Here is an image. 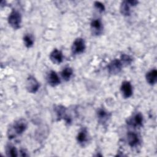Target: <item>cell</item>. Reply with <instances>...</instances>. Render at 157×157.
Masks as SVG:
<instances>
[{"instance_id":"cell-1","label":"cell","mask_w":157,"mask_h":157,"mask_svg":"<svg viewBox=\"0 0 157 157\" xmlns=\"http://www.w3.org/2000/svg\"><path fill=\"white\" fill-rule=\"evenodd\" d=\"M8 22L13 29H17L20 28L21 23V17L20 13L18 11L13 10L9 16Z\"/></svg>"},{"instance_id":"cell-2","label":"cell","mask_w":157,"mask_h":157,"mask_svg":"<svg viewBox=\"0 0 157 157\" xmlns=\"http://www.w3.org/2000/svg\"><path fill=\"white\" fill-rule=\"evenodd\" d=\"M12 128H13L12 131L13 132L12 135V137H14L15 134L17 135H20L24 131H25V130L27 128V122L24 119L18 120L14 123Z\"/></svg>"},{"instance_id":"cell-3","label":"cell","mask_w":157,"mask_h":157,"mask_svg":"<svg viewBox=\"0 0 157 157\" xmlns=\"http://www.w3.org/2000/svg\"><path fill=\"white\" fill-rule=\"evenodd\" d=\"M39 83L33 76L28 77L26 82V88L31 93H35L39 88Z\"/></svg>"},{"instance_id":"cell-4","label":"cell","mask_w":157,"mask_h":157,"mask_svg":"<svg viewBox=\"0 0 157 157\" xmlns=\"http://www.w3.org/2000/svg\"><path fill=\"white\" fill-rule=\"evenodd\" d=\"M85 49V41L82 38H77L73 42L72 52L73 54H80L84 52Z\"/></svg>"},{"instance_id":"cell-5","label":"cell","mask_w":157,"mask_h":157,"mask_svg":"<svg viewBox=\"0 0 157 157\" xmlns=\"http://www.w3.org/2000/svg\"><path fill=\"white\" fill-rule=\"evenodd\" d=\"M122 66L123 64L120 60L117 59H113L108 65L109 72L111 74H117L121 71Z\"/></svg>"},{"instance_id":"cell-6","label":"cell","mask_w":157,"mask_h":157,"mask_svg":"<svg viewBox=\"0 0 157 157\" xmlns=\"http://www.w3.org/2000/svg\"><path fill=\"white\" fill-rule=\"evenodd\" d=\"M121 91L124 98H128L132 94V88L131 84L128 81H124L121 86Z\"/></svg>"},{"instance_id":"cell-7","label":"cell","mask_w":157,"mask_h":157,"mask_svg":"<svg viewBox=\"0 0 157 157\" xmlns=\"http://www.w3.org/2000/svg\"><path fill=\"white\" fill-rule=\"evenodd\" d=\"M50 59L52 63L56 64H60L63 59V55L62 52L60 50L57 49L53 50L50 55Z\"/></svg>"},{"instance_id":"cell-8","label":"cell","mask_w":157,"mask_h":157,"mask_svg":"<svg viewBox=\"0 0 157 157\" xmlns=\"http://www.w3.org/2000/svg\"><path fill=\"white\" fill-rule=\"evenodd\" d=\"M143 116L140 113H137L134 115L132 118L128 121V124L134 127H139L142 125Z\"/></svg>"},{"instance_id":"cell-9","label":"cell","mask_w":157,"mask_h":157,"mask_svg":"<svg viewBox=\"0 0 157 157\" xmlns=\"http://www.w3.org/2000/svg\"><path fill=\"white\" fill-rule=\"evenodd\" d=\"M91 29L93 34L99 35L102 30V24L99 19H94L91 23Z\"/></svg>"},{"instance_id":"cell-10","label":"cell","mask_w":157,"mask_h":157,"mask_svg":"<svg viewBox=\"0 0 157 157\" xmlns=\"http://www.w3.org/2000/svg\"><path fill=\"white\" fill-rule=\"evenodd\" d=\"M47 82L50 86H56L60 83V79L55 71H51L48 74Z\"/></svg>"},{"instance_id":"cell-11","label":"cell","mask_w":157,"mask_h":157,"mask_svg":"<svg viewBox=\"0 0 157 157\" xmlns=\"http://www.w3.org/2000/svg\"><path fill=\"white\" fill-rule=\"evenodd\" d=\"M127 140L129 145L131 147L137 146L140 142L138 135L134 132H129L127 134Z\"/></svg>"},{"instance_id":"cell-12","label":"cell","mask_w":157,"mask_h":157,"mask_svg":"<svg viewBox=\"0 0 157 157\" xmlns=\"http://www.w3.org/2000/svg\"><path fill=\"white\" fill-rule=\"evenodd\" d=\"M55 112L56 113L57 117L60 120L61 118H63L65 120V121L67 123H70L71 120L70 118L68 117L66 113V109L63 106L61 105H58L55 108Z\"/></svg>"},{"instance_id":"cell-13","label":"cell","mask_w":157,"mask_h":157,"mask_svg":"<svg viewBox=\"0 0 157 157\" xmlns=\"http://www.w3.org/2000/svg\"><path fill=\"white\" fill-rule=\"evenodd\" d=\"M147 83L151 85H155L157 81V71L154 69L148 72L145 75Z\"/></svg>"},{"instance_id":"cell-14","label":"cell","mask_w":157,"mask_h":157,"mask_svg":"<svg viewBox=\"0 0 157 157\" xmlns=\"http://www.w3.org/2000/svg\"><path fill=\"white\" fill-rule=\"evenodd\" d=\"M97 115H98V121L102 123H104L105 121H107L110 117L109 113L101 109H99V110L97 112Z\"/></svg>"},{"instance_id":"cell-15","label":"cell","mask_w":157,"mask_h":157,"mask_svg":"<svg viewBox=\"0 0 157 157\" xmlns=\"http://www.w3.org/2000/svg\"><path fill=\"white\" fill-rule=\"evenodd\" d=\"M88 140V135L87 131L85 129H83L81 130L77 136V140L80 144H85Z\"/></svg>"},{"instance_id":"cell-16","label":"cell","mask_w":157,"mask_h":157,"mask_svg":"<svg viewBox=\"0 0 157 157\" xmlns=\"http://www.w3.org/2000/svg\"><path fill=\"white\" fill-rule=\"evenodd\" d=\"M120 12L124 16H129L130 15V6L127 1H124L121 2L120 6Z\"/></svg>"},{"instance_id":"cell-17","label":"cell","mask_w":157,"mask_h":157,"mask_svg":"<svg viewBox=\"0 0 157 157\" xmlns=\"http://www.w3.org/2000/svg\"><path fill=\"white\" fill-rule=\"evenodd\" d=\"M72 73H73L72 69L69 67H66L61 72L62 78L64 80L68 81L71 78V77L72 75Z\"/></svg>"},{"instance_id":"cell-18","label":"cell","mask_w":157,"mask_h":157,"mask_svg":"<svg viewBox=\"0 0 157 157\" xmlns=\"http://www.w3.org/2000/svg\"><path fill=\"white\" fill-rule=\"evenodd\" d=\"M6 155L8 156L16 157L18 156V152L16 148L12 145H7L6 148Z\"/></svg>"},{"instance_id":"cell-19","label":"cell","mask_w":157,"mask_h":157,"mask_svg":"<svg viewBox=\"0 0 157 157\" xmlns=\"http://www.w3.org/2000/svg\"><path fill=\"white\" fill-rule=\"evenodd\" d=\"M23 42L27 48H30L34 44V39L31 35L28 34L23 37Z\"/></svg>"},{"instance_id":"cell-20","label":"cell","mask_w":157,"mask_h":157,"mask_svg":"<svg viewBox=\"0 0 157 157\" xmlns=\"http://www.w3.org/2000/svg\"><path fill=\"white\" fill-rule=\"evenodd\" d=\"M132 59L131 58V57L128 55H122L121 56V60L120 61L121 62L122 64H126V65H128L130 64L132 62Z\"/></svg>"},{"instance_id":"cell-21","label":"cell","mask_w":157,"mask_h":157,"mask_svg":"<svg viewBox=\"0 0 157 157\" xmlns=\"http://www.w3.org/2000/svg\"><path fill=\"white\" fill-rule=\"evenodd\" d=\"M94 6L95 7L99 10V12H103L105 10V7L104 6V4H102L101 2H98V1H96L94 2Z\"/></svg>"},{"instance_id":"cell-22","label":"cell","mask_w":157,"mask_h":157,"mask_svg":"<svg viewBox=\"0 0 157 157\" xmlns=\"http://www.w3.org/2000/svg\"><path fill=\"white\" fill-rule=\"evenodd\" d=\"M128 3L129 4L130 6H135L138 4V1H134V0H130V1H127Z\"/></svg>"},{"instance_id":"cell-23","label":"cell","mask_w":157,"mask_h":157,"mask_svg":"<svg viewBox=\"0 0 157 157\" xmlns=\"http://www.w3.org/2000/svg\"><path fill=\"white\" fill-rule=\"evenodd\" d=\"M20 155L21 156H26L28 155L26 153V152L25 151V150H21V151H20Z\"/></svg>"}]
</instances>
